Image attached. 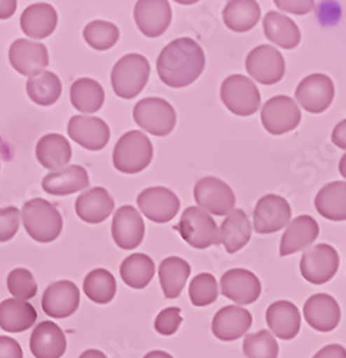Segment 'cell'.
<instances>
[{"label": "cell", "instance_id": "16", "mask_svg": "<svg viewBox=\"0 0 346 358\" xmlns=\"http://www.w3.org/2000/svg\"><path fill=\"white\" fill-rule=\"evenodd\" d=\"M220 287L226 298L240 306L256 303L262 292L261 280L243 268H235L224 273L220 280Z\"/></svg>", "mask_w": 346, "mask_h": 358}, {"label": "cell", "instance_id": "42", "mask_svg": "<svg viewBox=\"0 0 346 358\" xmlns=\"http://www.w3.org/2000/svg\"><path fill=\"white\" fill-rule=\"evenodd\" d=\"M191 304L195 307H206L213 304L219 296V284L214 275L203 273L193 278L188 287Z\"/></svg>", "mask_w": 346, "mask_h": 358}, {"label": "cell", "instance_id": "11", "mask_svg": "<svg viewBox=\"0 0 346 358\" xmlns=\"http://www.w3.org/2000/svg\"><path fill=\"white\" fill-rule=\"evenodd\" d=\"M247 73L262 85H275L284 76L286 64L282 53L269 45H261L246 57Z\"/></svg>", "mask_w": 346, "mask_h": 358}, {"label": "cell", "instance_id": "28", "mask_svg": "<svg viewBox=\"0 0 346 358\" xmlns=\"http://www.w3.org/2000/svg\"><path fill=\"white\" fill-rule=\"evenodd\" d=\"M35 154L43 168L55 172L68 166L72 158V148L64 135L49 134L38 141Z\"/></svg>", "mask_w": 346, "mask_h": 358}, {"label": "cell", "instance_id": "47", "mask_svg": "<svg viewBox=\"0 0 346 358\" xmlns=\"http://www.w3.org/2000/svg\"><path fill=\"white\" fill-rule=\"evenodd\" d=\"M0 358H23L20 344L15 338L0 336Z\"/></svg>", "mask_w": 346, "mask_h": 358}, {"label": "cell", "instance_id": "31", "mask_svg": "<svg viewBox=\"0 0 346 358\" xmlns=\"http://www.w3.org/2000/svg\"><path fill=\"white\" fill-rule=\"evenodd\" d=\"M251 236V224L243 210H233L220 227V244L228 254H235L246 247Z\"/></svg>", "mask_w": 346, "mask_h": 358}, {"label": "cell", "instance_id": "17", "mask_svg": "<svg viewBox=\"0 0 346 358\" xmlns=\"http://www.w3.org/2000/svg\"><path fill=\"white\" fill-rule=\"evenodd\" d=\"M68 135L88 151H101L109 142V127L97 116H72L68 122Z\"/></svg>", "mask_w": 346, "mask_h": 358}, {"label": "cell", "instance_id": "48", "mask_svg": "<svg viewBox=\"0 0 346 358\" xmlns=\"http://www.w3.org/2000/svg\"><path fill=\"white\" fill-rule=\"evenodd\" d=\"M313 358H346V350L339 344H329L316 352Z\"/></svg>", "mask_w": 346, "mask_h": 358}, {"label": "cell", "instance_id": "46", "mask_svg": "<svg viewBox=\"0 0 346 358\" xmlns=\"http://www.w3.org/2000/svg\"><path fill=\"white\" fill-rule=\"evenodd\" d=\"M275 5L284 10V12H289L293 15H306L310 10H313L314 3L310 2V0H289V2H283V0H276Z\"/></svg>", "mask_w": 346, "mask_h": 358}, {"label": "cell", "instance_id": "25", "mask_svg": "<svg viewBox=\"0 0 346 358\" xmlns=\"http://www.w3.org/2000/svg\"><path fill=\"white\" fill-rule=\"evenodd\" d=\"M113 208L115 202L112 196L102 187L82 192L75 202L76 215L88 224L104 222L113 213Z\"/></svg>", "mask_w": 346, "mask_h": 358}, {"label": "cell", "instance_id": "40", "mask_svg": "<svg viewBox=\"0 0 346 358\" xmlns=\"http://www.w3.org/2000/svg\"><path fill=\"white\" fill-rule=\"evenodd\" d=\"M83 39L95 50H108L117 45L120 39V29L111 22L94 20L85 26Z\"/></svg>", "mask_w": 346, "mask_h": 358}, {"label": "cell", "instance_id": "26", "mask_svg": "<svg viewBox=\"0 0 346 358\" xmlns=\"http://www.w3.org/2000/svg\"><path fill=\"white\" fill-rule=\"evenodd\" d=\"M90 185V176L85 168L79 165H71L61 171H55L48 173L43 181L42 188L45 192L55 195V196H64L79 192Z\"/></svg>", "mask_w": 346, "mask_h": 358}, {"label": "cell", "instance_id": "45", "mask_svg": "<svg viewBox=\"0 0 346 358\" xmlns=\"http://www.w3.org/2000/svg\"><path fill=\"white\" fill-rule=\"evenodd\" d=\"M20 211L16 206L0 208V243H8L18 234Z\"/></svg>", "mask_w": 346, "mask_h": 358}, {"label": "cell", "instance_id": "53", "mask_svg": "<svg viewBox=\"0 0 346 358\" xmlns=\"http://www.w3.org/2000/svg\"><path fill=\"white\" fill-rule=\"evenodd\" d=\"M339 172L343 178H346V154L340 158V162H339Z\"/></svg>", "mask_w": 346, "mask_h": 358}, {"label": "cell", "instance_id": "39", "mask_svg": "<svg viewBox=\"0 0 346 358\" xmlns=\"http://www.w3.org/2000/svg\"><path fill=\"white\" fill-rule=\"evenodd\" d=\"M83 292L95 304H108L117 294V281L104 268H97L85 277Z\"/></svg>", "mask_w": 346, "mask_h": 358}, {"label": "cell", "instance_id": "2", "mask_svg": "<svg viewBox=\"0 0 346 358\" xmlns=\"http://www.w3.org/2000/svg\"><path fill=\"white\" fill-rule=\"evenodd\" d=\"M22 221L27 235L36 243H52L62 232L64 220L56 208L43 198L25 202L22 208Z\"/></svg>", "mask_w": 346, "mask_h": 358}, {"label": "cell", "instance_id": "3", "mask_svg": "<svg viewBox=\"0 0 346 358\" xmlns=\"http://www.w3.org/2000/svg\"><path fill=\"white\" fill-rule=\"evenodd\" d=\"M151 69L146 56L139 53L123 56L112 68L111 83L113 92L123 99H132L138 96L144 86L147 85Z\"/></svg>", "mask_w": 346, "mask_h": 358}, {"label": "cell", "instance_id": "5", "mask_svg": "<svg viewBox=\"0 0 346 358\" xmlns=\"http://www.w3.org/2000/svg\"><path fill=\"white\" fill-rule=\"evenodd\" d=\"M183 240L193 248L206 250L220 244V229L209 213L198 206H188L174 227Z\"/></svg>", "mask_w": 346, "mask_h": 358}, {"label": "cell", "instance_id": "12", "mask_svg": "<svg viewBox=\"0 0 346 358\" xmlns=\"http://www.w3.org/2000/svg\"><path fill=\"white\" fill-rule=\"evenodd\" d=\"M295 98L310 113L325 112L335 98V85L328 75L313 73L306 76L296 87Z\"/></svg>", "mask_w": 346, "mask_h": 358}, {"label": "cell", "instance_id": "33", "mask_svg": "<svg viewBox=\"0 0 346 358\" xmlns=\"http://www.w3.org/2000/svg\"><path fill=\"white\" fill-rule=\"evenodd\" d=\"M158 274L165 298L174 300V298L180 296L186 287V281L191 274V266L180 257H168L161 262Z\"/></svg>", "mask_w": 346, "mask_h": 358}, {"label": "cell", "instance_id": "49", "mask_svg": "<svg viewBox=\"0 0 346 358\" xmlns=\"http://www.w3.org/2000/svg\"><path fill=\"white\" fill-rule=\"evenodd\" d=\"M332 142L343 149V151H346V119H343V121H340L332 131V136H331Z\"/></svg>", "mask_w": 346, "mask_h": 358}, {"label": "cell", "instance_id": "22", "mask_svg": "<svg viewBox=\"0 0 346 358\" xmlns=\"http://www.w3.org/2000/svg\"><path fill=\"white\" fill-rule=\"evenodd\" d=\"M253 324L251 314L240 306H227L219 310L212 322L213 334L221 341H235L243 337Z\"/></svg>", "mask_w": 346, "mask_h": 358}, {"label": "cell", "instance_id": "23", "mask_svg": "<svg viewBox=\"0 0 346 358\" xmlns=\"http://www.w3.org/2000/svg\"><path fill=\"white\" fill-rule=\"evenodd\" d=\"M29 345L35 358H61L67 351V337L60 325L43 321L35 327Z\"/></svg>", "mask_w": 346, "mask_h": 358}, {"label": "cell", "instance_id": "41", "mask_svg": "<svg viewBox=\"0 0 346 358\" xmlns=\"http://www.w3.org/2000/svg\"><path fill=\"white\" fill-rule=\"evenodd\" d=\"M243 352L247 358H277L279 344L270 331L262 330L244 337Z\"/></svg>", "mask_w": 346, "mask_h": 358}, {"label": "cell", "instance_id": "34", "mask_svg": "<svg viewBox=\"0 0 346 358\" xmlns=\"http://www.w3.org/2000/svg\"><path fill=\"white\" fill-rule=\"evenodd\" d=\"M314 206L326 220L346 221V182L335 181L325 185L316 195Z\"/></svg>", "mask_w": 346, "mask_h": 358}, {"label": "cell", "instance_id": "19", "mask_svg": "<svg viewBox=\"0 0 346 358\" xmlns=\"http://www.w3.org/2000/svg\"><path fill=\"white\" fill-rule=\"evenodd\" d=\"M112 238L121 250H134L139 247L146 234L141 214L131 205L118 208L112 220Z\"/></svg>", "mask_w": 346, "mask_h": 358}, {"label": "cell", "instance_id": "13", "mask_svg": "<svg viewBox=\"0 0 346 358\" xmlns=\"http://www.w3.org/2000/svg\"><path fill=\"white\" fill-rule=\"evenodd\" d=\"M292 208L284 198L268 194L257 201L253 213V225L257 234H273L289 224Z\"/></svg>", "mask_w": 346, "mask_h": 358}, {"label": "cell", "instance_id": "14", "mask_svg": "<svg viewBox=\"0 0 346 358\" xmlns=\"http://www.w3.org/2000/svg\"><path fill=\"white\" fill-rule=\"evenodd\" d=\"M137 203L139 206V211L150 221L157 224L169 222L180 211L179 196L164 187L144 189L138 195Z\"/></svg>", "mask_w": 346, "mask_h": 358}, {"label": "cell", "instance_id": "38", "mask_svg": "<svg viewBox=\"0 0 346 358\" xmlns=\"http://www.w3.org/2000/svg\"><path fill=\"white\" fill-rule=\"evenodd\" d=\"M26 92L36 105L50 106L61 98L62 82L53 72L45 71L27 79Z\"/></svg>", "mask_w": 346, "mask_h": 358}, {"label": "cell", "instance_id": "21", "mask_svg": "<svg viewBox=\"0 0 346 358\" xmlns=\"http://www.w3.org/2000/svg\"><path fill=\"white\" fill-rule=\"evenodd\" d=\"M306 322L316 331H333L340 321V307L332 295L314 294L303 306Z\"/></svg>", "mask_w": 346, "mask_h": 358}, {"label": "cell", "instance_id": "37", "mask_svg": "<svg viewBox=\"0 0 346 358\" xmlns=\"http://www.w3.org/2000/svg\"><path fill=\"white\" fill-rule=\"evenodd\" d=\"M120 274L123 281L134 288L142 289L146 288L155 275V264L146 254H132L125 258L121 264Z\"/></svg>", "mask_w": 346, "mask_h": 358}, {"label": "cell", "instance_id": "24", "mask_svg": "<svg viewBox=\"0 0 346 358\" xmlns=\"http://www.w3.org/2000/svg\"><path fill=\"white\" fill-rule=\"evenodd\" d=\"M266 322L270 331L280 340H293L302 327L299 308L291 301H276L266 311Z\"/></svg>", "mask_w": 346, "mask_h": 358}, {"label": "cell", "instance_id": "18", "mask_svg": "<svg viewBox=\"0 0 346 358\" xmlns=\"http://www.w3.org/2000/svg\"><path fill=\"white\" fill-rule=\"evenodd\" d=\"M172 12L165 0H139L134 9V19L142 35L147 38L161 36L171 23Z\"/></svg>", "mask_w": 346, "mask_h": 358}, {"label": "cell", "instance_id": "36", "mask_svg": "<svg viewBox=\"0 0 346 358\" xmlns=\"http://www.w3.org/2000/svg\"><path fill=\"white\" fill-rule=\"evenodd\" d=\"M71 103L82 113L98 112L105 101L104 87L91 78L76 79L71 86Z\"/></svg>", "mask_w": 346, "mask_h": 358}, {"label": "cell", "instance_id": "50", "mask_svg": "<svg viewBox=\"0 0 346 358\" xmlns=\"http://www.w3.org/2000/svg\"><path fill=\"white\" fill-rule=\"evenodd\" d=\"M18 2L15 0H0V19H9L16 12Z\"/></svg>", "mask_w": 346, "mask_h": 358}, {"label": "cell", "instance_id": "29", "mask_svg": "<svg viewBox=\"0 0 346 358\" xmlns=\"http://www.w3.org/2000/svg\"><path fill=\"white\" fill-rule=\"evenodd\" d=\"M57 24V13L49 3H34L27 6L20 16V27L26 36L45 39L50 36Z\"/></svg>", "mask_w": 346, "mask_h": 358}, {"label": "cell", "instance_id": "20", "mask_svg": "<svg viewBox=\"0 0 346 358\" xmlns=\"http://www.w3.org/2000/svg\"><path fill=\"white\" fill-rule=\"evenodd\" d=\"M81 292L72 281H56L50 284L42 296V308L52 318L71 317L79 307Z\"/></svg>", "mask_w": 346, "mask_h": 358}, {"label": "cell", "instance_id": "8", "mask_svg": "<svg viewBox=\"0 0 346 358\" xmlns=\"http://www.w3.org/2000/svg\"><path fill=\"white\" fill-rule=\"evenodd\" d=\"M339 270V254L329 244H318L307 248L300 259L302 277L314 285L331 281Z\"/></svg>", "mask_w": 346, "mask_h": 358}, {"label": "cell", "instance_id": "1", "mask_svg": "<svg viewBox=\"0 0 346 358\" xmlns=\"http://www.w3.org/2000/svg\"><path fill=\"white\" fill-rule=\"evenodd\" d=\"M206 66V55L201 46L180 38L168 43L157 59V72L162 83L169 87H186L194 83Z\"/></svg>", "mask_w": 346, "mask_h": 358}, {"label": "cell", "instance_id": "27", "mask_svg": "<svg viewBox=\"0 0 346 358\" xmlns=\"http://www.w3.org/2000/svg\"><path fill=\"white\" fill-rule=\"evenodd\" d=\"M319 236V225L314 218L300 215L286 228L280 241V257L292 255L305 250Z\"/></svg>", "mask_w": 346, "mask_h": 358}, {"label": "cell", "instance_id": "9", "mask_svg": "<svg viewBox=\"0 0 346 358\" xmlns=\"http://www.w3.org/2000/svg\"><path fill=\"white\" fill-rule=\"evenodd\" d=\"M194 198L201 210L219 217L232 213L236 205L233 189L214 176L200 179L194 187Z\"/></svg>", "mask_w": 346, "mask_h": 358}, {"label": "cell", "instance_id": "10", "mask_svg": "<svg viewBox=\"0 0 346 358\" xmlns=\"http://www.w3.org/2000/svg\"><path fill=\"white\" fill-rule=\"evenodd\" d=\"M302 121V113L296 102L277 95L270 98L262 108V124L272 135H283L296 129Z\"/></svg>", "mask_w": 346, "mask_h": 358}, {"label": "cell", "instance_id": "52", "mask_svg": "<svg viewBox=\"0 0 346 358\" xmlns=\"http://www.w3.org/2000/svg\"><path fill=\"white\" fill-rule=\"evenodd\" d=\"M144 358H174L171 354L165 352V351H160V350H155V351H151L148 352Z\"/></svg>", "mask_w": 346, "mask_h": 358}, {"label": "cell", "instance_id": "35", "mask_svg": "<svg viewBox=\"0 0 346 358\" xmlns=\"http://www.w3.org/2000/svg\"><path fill=\"white\" fill-rule=\"evenodd\" d=\"M261 6L254 0H232L223 10L226 26L239 34L249 32L261 20Z\"/></svg>", "mask_w": 346, "mask_h": 358}, {"label": "cell", "instance_id": "51", "mask_svg": "<svg viewBox=\"0 0 346 358\" xmlns=\"http://www.w3.org/2000/svg\"><path fill=\"white\" fill-rule=\"evenodd\" d=\"M79 358H106V355L99 350H86L79 355Z\"/></svg>", "mask_w": 346, "mask_h": 358}, {"label": "cell", "instance_id": "7", "mask_svg": "<svg viewBox=\"0 0 346 358\" xmlns=\"http://www.w3.org/2000/svg\"><path fill=\"white\" fill-rule=\"evenodd\" d=\"M220 98L226 108L237 116H250L261 108V92L254 82L243 75H230L221 83Z\"/></svg>", "mask_w": 346, "mask_h": 358}, {"label": "cell", "instance_id": "30", "mask_svg": "<svg viewBox=\"0 0 346 358\" xmlns=\"http://www.w3.org/2000/svg\"><path fill=\"white\" fill-rule=\"evenodd\" d=\"M38 313L32 304L8 298L0 303V328L8 333H23L34 327Z\"/></svg>", "mask_w": 346, "mask_h": 358}, {"label": "cell", "instance_id": "6", "mask_svg": "<svg viewBox=\"0 0 346 358\" xmlns=\"http://www.w3.org/2000/svg\"><path fill=\"white\" fill-rule=\"evenodd\" d=\"M134 121L155 136H167L176 128L177 113L169 102L161 98H146L134 106Z\"/></svg>", "mask_w": 346, "mask_h": 358}, {"label": "cell", "instance_id": "4", "mask_svg": "<svg viewBox=\"0 0 346 358\" xmlns=\"http://www.w3.org/2000/svg\"><path fill=\"white\" fill-rule=\"evenodd\" d=\"M154 155V148L148 136L139 131L124 134L113 148V166L123 173H138L146 169Z\"/></svg>", "mask_w": 346, "mask_h": 358}, {"label": "cell", "instance_id": "44", "mask_svg": "<svg viewBox=\"0 0 346 358\" xmlns=\"http://www.w3.org/2000/svg\"><path fill=\"white\" fill-rule=\"evenodd\" d=\"M183 322V317H181V310L179 307H169L162 310L154 322L155 331L161 336L169 337L172 334H176L179 327Z\"/></svg>", "mask_w": 346, "mask_h": 358}, {"label": "cell", "instance_id": "43", "mask_svg": "<svg viewBox=\"0 0 346 358\" xmlns=\"http://www.w3.org/2000/svg\"><path fill=\"white\" fill-rule=\"evenodd\" d=\"M8 289L18 300L27 301L36 296L38 284L31 271L26 268H16L8 275Z\"/></svg>", "mask_w": 346, "mask_h": 358}, {"label": "cell", "instance_id": "15", "mask_svg": "<svg viewBox=\"0 0 346 358\" xmlns=\"http://www.w3.org/2000/svg\"><path fill=\"white\" fill-rule=\"evenodd\" d=\"M9 61L16 72L32 78L45 72L49 65V53L43 43L18 39L9 48Z\"/></svg>", "mask_w": 346, "mask_h": 358}, {"label": "cell", "instance_id": "32", "mask_svg": "<svg viewBox=\"0 0 346 358\" xmlns=\"http://www.w3.org/2000/svg\"><path fill=\"white\" fill-rule=\"evenodd\" d=\"M263 31L272 43L283 49H295L302 39L298 24L291 17L273 10L263 17Z\"/></svg>", "mask_w": 346, "mask_h": 358}]
</instances>
